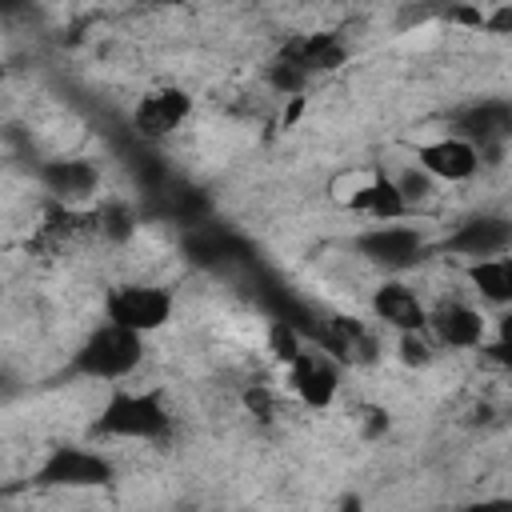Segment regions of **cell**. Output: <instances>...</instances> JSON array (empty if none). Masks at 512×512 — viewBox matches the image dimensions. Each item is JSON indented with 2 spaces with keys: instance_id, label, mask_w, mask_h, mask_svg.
Here are the masks:
<instances>
[{
  "instance_id": "1",
  "label": "cell",
  "mask_w": 512,
  "mask_h": 512,
  "mask_svg": "<svg viewBox=\"0 0 512 512\" xmlns=\"http://www.w3.org/2000/svg\"><path fill=\"white\" fill-rule=\"evenodd\" d=\"M140 360H144V332L108 320L84 336V344L68 360V372L88 380H124L140 368Z\"/></svg>"
},
{
  "instance_id": "2",
  "label": "cell",
  "mask_w": 512,
  "mask_h": 512,
  "mask_svg": "<svg viewBox=\"0 0 512 512\" xmlns=\"http://www.w3.org/2000/svg\"><path fill=\"white\" fill-rule=\"evenodd\" d=\"M92 436L108 440H168L172 436V412L160 392H112L100 408Z\"/></svg>"
},
{
  "instance_id": "3",
  "label": "cell",
  "mask_w": 512,
  "mask_h": 512,
  "mask_svg": "<svg viewBox=\"0 0 512 512\" xmlns=\"http://www.w3.org/2000/svg\"><path fill=\"white\" fill-rule=\"evenodd\" d=\"M112 480H116L112 460L80 444L52 448L32 472V488H108Z\"/></svg>"
},
{
  "instance_id": "4",
  "label": "cell",
  "mask_w": 512,
  "mask_h": 512,
  "mask_svg": "<svg viewBox=\"0 0 512 512\" xmlns=\"http://www.w3.org/2000/svg\"><path fill=\"white\" fill-rule=\"evenodd\" d=\"M352 248L368 264H376L384 272H408L432 252V244H428V236L420 228H408V224H396V220H384V224L360 232L352 240Z\"/></svg>"
},
{
  "instance_id": "5",
  "label": "cell",
  "mask_w": 512,
  "mask_h": 512,
  "mask_svg": "<svg viewBox=\"0 0 512 512\" xmlns=\"http://www.w3.org/2000/svg\"><path fill=\"white\" fill-rule=\"evenodd\" d=\"M172 292L168 288H156V284H112L108 296H104V320H116V324H128L136 332H156L172 320Z\"/></svg>"
},
{
  "instance_id": "6",
  "label": "cell",
  "mask_w": 512,
  "mask_h": 512,
  "mask_svg": "<svg viewBox=\"0 0 512 512\" xmlns=\"http://www.w3.org/2000/svg\"><path fill=\"white\" fill-rule=\"evenodd\" d=\"M452 128H456V136H464L480 148V164H484V156H488V164H496L504 140H512V100H496V96L472 100L452 112Z\"/></svg>"
},
{
  "instance_id": "7",
  "label": "cell",
  "mask_w": 512,
  "mask_h": 512,
  "mask_svg": "<svg viewBox=\"0 0 512 512\" xmlns=\"http://www.w3.org/2000/svg\"><path fill=\"white\" fill-rule=\"evenodd\" d=\"M192 116V96L184 88H172V84H160L152 92H144L132 108V128L140 140L156 144L164 136H172L184 120Z\"/></svg>"
},
{
  "instance_id": "8",
  "label": "cell",
  "mask_w": 512,
  "mask_h": 512,
  "mask_svg": "<svg viewBox=\"0 0 512 512\" xmlns=\"http://www.w3.org/2000/svg\"><path fill=\"white\" fill-rule=\"evenodd\" d=\"M288 384L292 392L300 396V404L308 408H328L340 392V368H336V356L328 348H300L296 360L288 364Z\"/></svg>"
},
{
  "instance_id": "9",
  "label": "cell",
  "mask_w": 512,
  "mask_h": 512,
  "mask_svg": "<svg viewBox=\"0 0 512 512\" xmlns=\"http://www.w3.org/2000/svg\"><path fill=\"white\" fill-rule=\"evenodd\" d=\"M440 252L468 256V260L496 256V252H512V220H508V216H496V212H476V216L460 220V224L440 240Z\"/></svg>"
},
{
  "instance_id": "10",
  "label": "cell",
  "mask_w": 512,
  "mask_h": 512,
  "mask_svg": "<svg viewBox=\"0 0 512 512\" xmlns=\"http://www.w3.org/2000/svg\"><path fill=\"white\" fill-rule=\"evenodd\" d=\"M416 164L444 184H464L480 172V148L464 136H436L428 144H416Z\"/></svg>"
},
{
  "instance_id": "11",
  "label": "cell",
  "mask_w": 512,
  "mask_h": 512,
  "mask_svg": "<svg viewBox=\"0 0 512 512\" xmlns=\"http://www.w3.org/2000/svg\"><path fill=\"white\" fill-rule=\"evenodd\" d=\"M36 180H40V188L52 196V200H60V204H84V200H92L96 192H100V168L92 164V160H84V156H56V160H44L40 168H36Z\"/></svg>"
},
{
  "instance_id": "12",
  "label": "cell",
  "mask_w": 512,
  "mask_h": 512,
  "mask_svg": "<svg viewBox=\"0 0 512 512\" xmlns=\"http://www.w3.org/2000/svg\"><path fill=\"white\" fill-rule=\"evenodd\" d=\"M276 56L292 60L308 76H324V72L344 68L348 56H352V48H348V40L340 32H304V36H288Z\"/></svg>"
},
{
  "instance_id": "13",
  "label": "cell",
  "mask_w": 512,
  "mask_h": 512,
  "mask_svg": "<svg viewBox=\"0 0 512 512\" xmlns=\"http://www.w3.org/2000/svg\"><path fill=\"white\" fill-rule=\"evenodd\" d=\"M316 344L328 348L344 364H360L364 368V364L380 360V344H376L372 328L364 320H356V316H328L320 324V332H316Z\"/></svg>"
},
{
  "instance_id": "14",
  "label": "cell",
  "mask_w": 512,
  "mask_h": 512,
  "mask_svg": "<svg viewBox=\"0 0 512 512\" xmlns=\"http://www.w3.org/2000/svg\"><path fill=\"white\" fill-rule=\"evenodd\" d=\"M372 316L396 332H424L428 328V308L404 280H384L372 292Z\"/></svg>"
},
{
  "instance_id": "15",
  "label": "cell",
  "mask_w": 512,
  "mask_h": 512,
  "mask_svg": "<svg viewBox=\"0 0 512 512\" xmlns=\"http://www.w3.org/2000/svg\"><path fill=\"white\" fill-rule=\"evenodd\" d=\"M428 328H432L436 340L448 344V348H480L488 320H484L472 304H464V300H440V304L428 312Z\"/></svg>"
},
{
  "instance_id": "16",
  "label": "cell",
  "mask_w": 512,
  "mask_h": 512,
  "mask_svg": "<svg viewBox=\"0 0 512 512\" xmlns=\"http://www.w3.org/2000/svg\"><path fill=\"white\" fill-rule=\"evenodd\" d=\"M184 256H188L196 268H224L228 260L244 256V244H240L236 232L200 220V224H192V228L184 232Z\"/></svg>"
},
{
  "instance_id": "17",
  "label": "cell",
  "mask_w": 512,
  "mask_h": 512,
  "mask_svg": "<svg viewBox=\"0 0 512 512\" xmlns=\"http://www.w3.org/2000/svg\"><path fill=\"white\" fill-rule=\"evenodd\" d=\"M348 208L352 212H360V216H372V220H404L408 216V196L400 192V184H396V176H384V172H376L372 180H364L352 196H348Z\"/></svg>"
},
{
  "instance_id": "18",
  "label": "cell",
  "mask_w": 512,
  "mask_h": 512,
  "mask_svg": "<svg viewBox=\"0 0 512 512\" xmlns=\"http://www.w3.org/2000/svg\"><path fill=\"white\" fill-rule=\"evenodd\" d=\"M464 276H468V284H472L488 304L512 308V252H496V256L468 260Z\"/></svg>"
},
{
  "instance_id": "19",
  "label": "cell",
  "mask_w": 512,
  "mask_h": 512,
  "mask_svg": "<svg viewBox=\"0 0 512 512\" xmlns=\"http://www.w3.org/2000/svg\"><path fill=\"white\" fill-rule=\"evenodd\" d=\"M92 216V228L104 236V240H128L132 232H136V208H128L124 200H104V204H96V212H88Z\"/></svg>"
},
{
  "instance_id": "20",
  "label": "cell",
  "mask_w": 512,
  "mask_h": 512,
  "mask_svg": "<svg viewBox=\"0 0 512 512\" xmlns=\"http://www.w3.org/2000/svg\"><path fill=\"white\" fill-rule=\"evenodd\" d=\"M264 80H268V88H276L280 96H300L304 88H308V72L304 68H296L292 60H284V56H272L268 60V68H264Z\"/></svg>"
},
{
  "instance_id": "21",
  "label": "cell",
  "mask_w": 512,
  "mask_h": 512,
  "mask_svg": "<svg viewBox=\"0 0 512 512\" xmlns=\"http://www.w3.org/2000/svg\"><path fill=\"white\" fill-rule=\"evenodd\" d=\"M268 348H272V356L288 368V364L296 360V352L304 348V332H300L288 316H280V320H272V328H268Z\"/></svg>"
},
{
  "instance_id": "22",
  "label": "cell",
  "mask_w": 512,
  "mask_h": 512,
  "mask_svg": "<svg viewBox=\"0 0 512 512\" xmlns=\"http://www.w3.org/2000/svg\"><path fill=\"white\" fill-rule=\"evenodd\" d=\"M400 360H404L408 368H424V364L432 360V348L424 344L420 332H400Z\"/></svg>"
},
{
  "instance_id": "23",
  "label": "cell",
  "mask_w": 512,
  "mask_h": 512,
  "mask_svg": "<svg viewBox=\"0 0 512 512\" xmlns=\"http://www.w3.org/2000/svg\"><path fill=\"white\" fill-rule=\"evenodd\" d=\"M396 184H400V192L408 196V204H412V200H424V196L432 192V176H428L420 164H416V168H408V172H400V176H396Z\"/></svg>"
},
{
  "instance_id": "24",
  "label": "cell",
  "mask_w": 512,
  "mask_h": 512,
  "mask_svg": "<svg viewBox=\"0 0 512 512\" xmlns=\"http://www.w3.org/2000/svg\"><path fill=\"white\" fill-rule=\"evenodd\" d=\"M244 408H248L252 416H260V420H272V416H276V400H272V392H268L264 384L244 388Z\"/></svg>"
},
{
  "instance_id": "25",
  "label": "cell",
  "mask_w": 512,
  "mask_h": 512,
  "mask_svg": "<svg viewBox=\"0 0 512 512\" xmlns=\"http://www.w3.org/2000/svg\"><path fill=\"white\" fill-rule=\"evenodd\" d=\"M480 352H484V360H492L496 368L512 372V336H496L492 344H480Z\"/></svg>"
},
{
  "instance_id": "26",
  "label": "cell",
  "mask_w": 512,
  "mask_h": 512,
  "mask_svg": "<svg viewBox=\"0 0 512 512\" xmlns=\"http://www.w3.org/2000/svg\"><path fill=\"white\" fill-rule=\"evenodd\" d=\"M480 32H492V36H508L512 32V4H500L492 12H484V28Z\"/></svg>"
},
{
  "instance_id": "27",
  "label": "cell",
  "mask_w": 512,
  "mask_h": 512,
  "mask_svg": "<svg viewBox=\"0 0 512 512\" xmlns=\"http://www.w3.org/2000/svg\"><path fill=\"white\" fill-rule=\"evenodd\" d=\"M364 416H368V436H376V432L388 428V412L384 408H364Z\"/></svg>"
},
{
  "instance_id": "28",
  "label": "cell",
  "mask_w": 512,
  "mask_h": 512,
  "mask_svg": "<svg viewBox=\"0 0 512 512\" xmlns=\"http://www.w3.org/2000/svg\"><path fill=\"white\" fill-rule=\"evenodd\" d=\"M496 336H512V308L500 316V324H496Z\"/></svg>"
},
{
  "instance_id": "29",
  "label": "cell",
  "mask_w": 512,
  "mask_h": 512,
  "mask_svg": "<svg viewBox=\"0 0 512 512\" xmlns=\"http://www.w3.org/2000/svg\"><path fill=\"white\" fill-rule=\"evenodd\" d=\"M20 8H24V0H4V12H8V16H16Z\"/></svg>"
},
{
  "instance_id": "30",
  "label": "cell",
  "mask_w": 512,
  "mask_h": 512,
  "mask_svg": "<svg viewBox=\"0 0 512 512\" xmlns=\"http://www.w3.org/2000/svg\"><path fill=\"white\" fill-rule=\"evenodd\" d=\"M144 4H152V8H156V4H180V0H144Z\"/></svg>"
}]
</instances>
